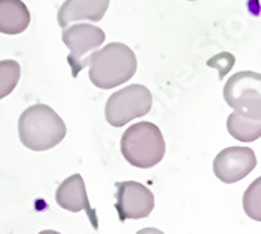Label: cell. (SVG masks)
<instances>
[{
  "mask_svg": "<svg viewBox=\"0 0 261 234\" xmlns=\"http://www.w3.org/2000/svg\"><path fill=\"white\" fill-rule=\"evenodd\" d=\"M89 80L99 89H113L127 83L136 74V55L122 42L107 44L94 50L88 61Z\"/></svg>",
  "mask_w": 261,
  "mask_h": 234,
  "instance_id": "6da1fadb",
  "label": "cell"
},
{
  "mask_svg": "<svg viewBox=\"0 0 261 234\" xmlns=\"http://www.w3.org/2000/svg\"><path fill=\"white\" fill-rule=\"evenodd\" d=\"M19 139L33 152L50 150L66 136V125L61 117L47 105L29 106L19 117Z\"/></svg>",
  "mask_w": 261,
  "mask_h": 234,
  "instance_id": "7a4b0ae2",
  "label": "cell"
},
{
  "mask_svg": "<svg viewBox=\"0 0 261 234\" xmlns=\"http://www.w3.org/2000/svg\"><path fill=\"white\" fill-rule=\"evenodd\" d=\"M121 152L132 166L150 169L163 159L166 142L155 124L139 122L127 128L122 134Z\"/></svg>",
  "mask_w": 261,
  "mask_h": 234,
  "instance_id": "3957f363",
  "label": "cell"
},
{
  "mask_svg": "<svg viewBox=\"0 0 261 234\" xmlns=\"http://www.w3.org/2000/svg\"><path fill=\"white\" fill-rule=\"evenodd\" d=\"M150 109V91L142 84H130L110 96L105 106V117L111 127H124L130 121L149 114Z\"/></svg>",
  "mask_w": 261,
  "mask_h": 234,
  "instance_id": "277c9868",
  "label": "cell"
},
{
  "mask_svg": "<svg viewBox=\"0 0 261 234\" xmlns=\"http://www.w3.org/2000/svg\"><path fill=\"white\" fill-rule=\"evenodd\" d=\"M63 42L69 49L67 63L72 69V77L88 66L89 56L105 42V32L92 23H74L63 28Z\"/></svg>",
  "mask_w": 261,
  "mask_h": 234,
  "instance_id": "5b68a950",
  "label": "cell"
},
{
  "mask_svg": "<svg viewBox=\"0 0 261 234\" xmlns=\"http://www.w3.org/2000/svg\"><path fill=\"white\" fill-rule=\"evenodd\" d=\"M224 99L234 111L261 117V75L252 70L231 75L224 86Z\"/></svg>",
  "mask_w": 261,
  "mask_h": 234,
  "instance_id": "8992f818",
  "label": "cell"
},
{
  "mask_svg": "<svg viewBox=\"0 0 261 234\" xmlns=\"http://www.w3.org/2000/svg\"><path fill=\"white\" fill-rule=\"evenodd\" d=\"M155 208V197L149 187L138 181L116 183V209L121 222L138 220L150 216Z\"/></svg>",
  "mask_w": 261,
  "mask_h": 234,
  "instance_id": "52a82bcc",
  "label": "cell"
},
{
  "mask_svg": "<svg viewBox=\"0 0 261 234\" xmlns=\"http://www.w3.org/2000/svg\"><path fill=\"white\" fill-rule=\"evenodd\" d=\"M255 152L249 147L224 149L213 162V172L225 184H231L247 177L256 167Z\"/></svg>",
  "mask_w": 261,
  "mask_h": 234,
  "instance_id": "ba28073f",
  "label": "cell"
},
{
  "mask_svg": "<svg viewBox=\"0 0 261 234\" xmlns=\"http://www.w3.org/2000/svg\"><path fill=\"white\" fill-rule=\"evenodd\" d=\"M55 198H57L58 206H61L66 211H70V213H80V211H85L94 229L99 228L96 211H94L89 204V198L86 194V187H85V181H83L82 175L75 173L72 177L66 178L58 186Z\"/></svg>",
  "mask_w": 261,
  "mask_h": 234,
  "instance_id": "9c48e42d",
  "label": "cell"
},
{
  "mask_svg": "<svg viewBox=\"0 0 261 234\" xmlns=\"http://www.w3.org/2000/svg\"><path fill=\"white\" fill-rule=\"evenodd\" d=\"M110 7V0H66L58 10V23L64 28L79 20L100 22Z\"/></svg>",
  "mask_w": 261,
  "mask_h": 234,
  "instance_id": "30bf717a",
  "label": "cell"
},
{
  "mask_svg": "<svg viewBox=\"0 0 261 234\" xmlns=\"http://www.w3.org/2000/svg\"><path fill=\"white\" fill-rule=\"evenodd\" d=\"M30 11L22 0H0V33L20 35L30 25Z\"/></svg>",
  "mask_w": 261,
  "mask_h": 234,
  "instance_id": "8fae6325",
  "label": "cell"
},
{
  "mask_svg": "<svg viewBox=\"0 0 261 234\" xmlns=\"http://www.w3.org/2000/svg\"><path fill=\"white\" fill-rule=\"evenodd\" d=\"M230 136L241 142H253L261 136V117L249 112L233 111L227 119Z\"/></svg>",
  "mask_w": 261,
  "mask_h": 234,
  "instance_id": "7c38bea8",
  "label": "cell"
},
{
  "mask_svg": "<svg viewBox=\"0 0 261 234\" xmlns=\"http://www.w3.org/2000/svg\"><path fill=\"white\" fill-rule=\"evenodd\" d=\"M20 78V66L17 61H0V100L14 91Z\"/></svg>",
  "mask_w": 261,
  "mask_h": 234,
  "instance_id": "4fadbf2b",
  "label": "cell"
},
{
  "mask_svg": "<svg viewBox=\"0 0 261 234\" xmlns=\"http://www.w3.org/2000/svg\"><path fill=\"white\" fill-rule=\"evenodd\" d=\"M259 183H261V180L256 178L250 184V187L244 195V200H243L247 216L258 220V222L261 220V214H259Z\"/></svg>",
  "mask_w": 261,
  "mask_h": 234,
  "instance_id": "5bb4252c",
  "label": "cell"
},
{
  "mask_svg": "<svg viewBox=\"0 0 261 234\" xmlns=\"http://www.w3.org/2000/svg\"><path fill=\"white\" fill-rule=\"evenodd\" d=\"M208 67H213V69H216L218 72H219V78H224L230 70L233 69L234 66V56L231 53H219L216 56H213L208 60Z\"/></svg>",
  "mask_w": 261,
  "mask_h": 234,
  "instance_id": "9a60e30c",
  "label": "cell"
},
{
  "mask_svg": "<svg viewBox=\"0 0 261 234\" xmlns=\"http://www.w3.org/2000/svg\"><path fill=\"white\" fill-rule=\"evenodd\" d=\"M191 2H194V0H191Z\"/></svg>",
  "mask_w": 261,
  "mask_h": 234,
  "instance_id": "2e32d148",
  "label": "cell"
}]
</instances>
